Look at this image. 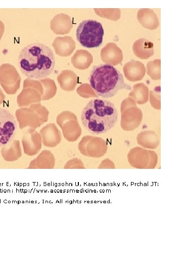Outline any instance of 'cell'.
<instances>
[{"mask_svg": "<svg viewBox=\"0 0 182 273\" xmlns=\"http://www.w3.org/2000/svg\"><path fill=\"white\" fill-rule=\"evenodd\" d=\"M101 52H104L105 54V56H104V58H102V60L107 64L117 65L121 63L122 61L123 55L122 51L114 43H108Z\"/></svg>", "mask_w": 182, "mask_h": 273, "instance_id": "52a82bcc", "label": "cell"}, {"mask_svg": "<svg viewBox=\"0 0 182 273\" xmlns=\"http://www.w3.org/2000/svg\"><path fill=\"white\" fill-rule=\"evenodd\" d=\"M114 104L109 101L94 99L83 109L81 120L83 126L94 134L104 133L113 127L118 118Z\"/></svg>", "mask_w": 182, "mask_h": 273, "instance_id": "7a4b0ae2", "label": "cell"}, {"mask_svg": "<svg viewBox=\"0 0 182 273\" xmlns=\"http://www.w3.org/2000/svg\"><path fill=\"white\" fill-rule=\"evenodd\" d=\"M132 50L137 57L147 59L154 54V44L145 38H140L133 43Z\"/></svg>", "mask_w": 182, "mask_h": 273, "instance_id": "8992f818", "label": "cell"}, {"mask_svg": "<svg viewBox=\"0 0 182 273\" xmlns=\"http://www.w3.org/2000/svg\"><path fill=\"white\" fill-rule=\"evenodd\" d=\"M104 30L101 23L93 19L81 22L76 29V36L83 47L92 49L100 47L103 43Z\"/></svg>", "mask_w": 182, "mask_h": 273, "instance_id": "277c9868", "label": "cell"}, {"mask_svg": "<svg viewBox=\"0 0 182 273\" xmlns=\"http://www.w3.org/2000/svg\"><path fill=\"white\" fill-rule=\"evenodd\" d=\"M17 128L14 116L8 110L0 107V148L11 142Z\"/></svg>", "mask_w": 182, "mask_h": 273, "instance_id": "5b68a950", "label": "cell"}, {"mask_svg": "<svg viewBox=\"0 0 182 273\" xmlns=\"http://www.w3.org/2000/svg\"><path fill=\"white\" fill-rule=\"evenodd\" d=\"M20 70L27 78L39 80L49 76L55 66V58L52 49L47 45L34 42L28 44L18 56Z\"/></svg>", "mask_w": 182, "mask_h": 273, "instance_id": "6da1fadb", "label": "cell"}, {"mask_svg": "<svg viewBox=\"0 0 182 273\" xmlns=\"http://www.w3.org/2000/svg\"><path fill=\"white\" fill-rule=\"evenodd\" d=\"M91 88L99 96L103 98L114 97L119 90L131 89L124 82L122 73L113 66L107 64L95 65L89 77Z\"/></svg>", "mask_w": 182, "mask_h": 273, "instance_id": "3957f363", "label": "cell"}, {"mask_svg": "<svg viewBox=\"0 0 182 273\" xmlns=\"http://www.w3.org/2000/svg\"><path fill=\"white\" fill-rule=\"evenodd\" d=\"M123 71L126 77L129 80L134 76L136 81L143 78L145 74L146 68L141 62L131 60L124 65Z\"/></svg>", "mask_w": 182, "mask_h": 273, "instance_id": "ba28073f", "label": "cell"}]
</instances>
